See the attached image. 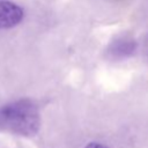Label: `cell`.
<instances>
[{
    "label": "cell",
    "mask_w": 148,
    "mask_h": 148,
    "mask_svg": "<svg viewBox=\"0 0 148 148\" xmlns=\"http://www.w3.org/2000/svg\"><path fill=\"white\" fill-rule=\"evenodd\" d=\"M40 127L37 104L29 98H20L0 106V131L21 136H34Z\"/></svg>",
    "instance_id": "obj_1"
},
{
    "label": "cell",
    "mask_w": 148,
    "mask_h": 148,
    "mask_svg": "<svg viewBox=\"0 0 148 148\" xmlns=\"http://www.w3.org/2000/svg\"><path fill=\"white\" fill-rule=\"evenodd\" d=\"M24 16L23 9L9 0H0V29H10L17 25Z\"/></svg>",
    "instance_id": "obj_2"
},
{
    "label": "cell",
    "mask_w": 148,
    "mask_h": 148,
    "mask_svg": "<svg viewBox=\"0 0 148 148\" xmlns=\"http://www.w3.org/2000/svg\"><path fill=\"white\" fill-rule=\"evenodd\" d=\"M134 51V44L132 42H120L117 43L112 50V53L117 54V57L130 56Z\"/></svg>",
    "instance_id": "obj_3"
},
{
    "label": "cell",
    "mask_w": 148,
    "mask_h": 148,
    "mask_svg": "<svg viewBox=\"0 0 148 148\" xmlns=\"http://www.w3.org/2000/svg\"><path fill=\"white\" fill-rule=\"evenodd\" d=\"M84 148H108V147H105L104 145H101V143H98V142H90V143H88Z\"/></svg>",
    "instance_id": "obj_4"
}]
</instances>
